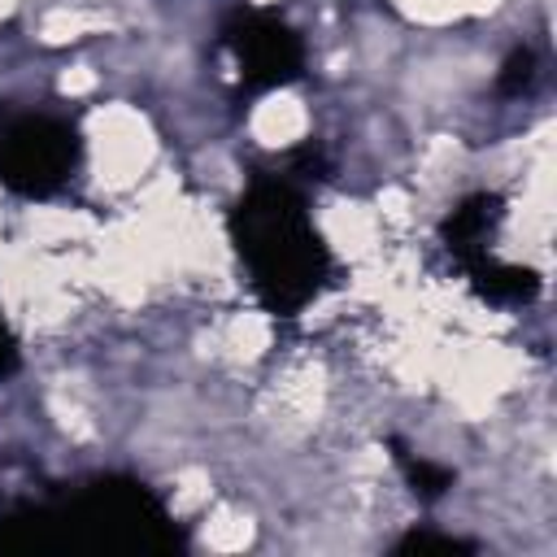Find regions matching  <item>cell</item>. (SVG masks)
<instances>
[{
	"label": "cell",
	"instance_id": "6da1fadb",
	"mask_svg": "<svg viewBox=\"0 0 557 557\" xmlns=\"http://www.w3.org/2000/svg\"><path fill=\"white\" fill-rule=\"evenodd\" d=\"M139 553L165 557L183 548V531L165 500L131 474H96L39 505L0 518V553Z\"/></svg>",
	"mask_w": 557,
	"mask_h": 557
},
{
	"label": "cell",
	"instance_id": "277c9868",
	"mask_svg": "<svg viewBox=\"0 0 557 557\" xmlns=\"http://www.w3.org/2000/svg\"><path fill=\"white\" fill-rule=\"evenodd\" d=\"M218 44L231 57L235 78L248 96L287 87L305 74V39L296 35V26H287L283 17H274L265 9L231 13L218 30Z\"/></svg>",
	"mask_w": 557,
	"mask_h": 557
},
{
	"label": "cell",
	"instance_id": "ba28073f",
	"mask_svg": "<svg viewBox=\"0 0 557 557\" xmlns=\"http://www.w3.org/2000/svg\"><path fill=\"white\" fill-rule=\"evenodd\" d=\"M531 83H535V52L531 48H513L509 61L496 74V91L500 96H522Z\"/></svg>",
	"mask_w": 557,
	"mask_h": 557
},
{
	"label": "cell",
	"instance_id": "5b68a950",
	"mask_svg": "<svg viewBox=\"0 0 557 557\" xmlns=\"http://www.w3.org/2000/svg\"><path fill=\"white\" fill-rule=\"evenodd\" d=\"M500 218H505V205H500L496 191H474V196H466V200L444 218V226H440L444 248L453 252V261L466 265V261L492 252V235H496Z\"/></svg>",
	"mask_w": 557,
	"mask_h": 557
},
{
	"label": "cell",
	"instance_id": "8992f818",
	"mask_svg": "<svg viewBox=\"0 0 557 557\" xmlns=\"http://www.w3.org/2000/svg\"><path fill=\"white\" fill-rule=\"evenodd\" d=\"M461 270H466V278L474 283V292L487 296L492 305H527V300L540 292V274H535V270L509 265V261H500V257H492V252L466 261Z\"/></svg>",
	"mask_w": 557,
	"mask_h": 557
},
{
	"label": "cell",
	"instance_id": "3957f363",
	"mask_svg": "<svg viewBox=\"0 0 557 557\" xmlns=\"http://www.w3.org/2000/svg\"><path fill=\"white\" fill-rule=\"evenodd\" d=\"M83 161V135L57 113H22L0 131V187L22 200L57 196Z\"/></svg>",
	"mask_w": 557,
	"mask_h": 557
},
{
	"label": "cell",
	"instance_id": "9c48e42d",
	"mask_svg": "<svg viewBox=\"0 0 557 557\" xmlns=\"http://www.w3.org/2000/svg\"><path fill=\"white\" fill-rule=\"evenodd\" d=\"M470 544L466 540H457V535H435V531H409L400 544H396V553H466Z\"/></svg>",
	"mask_w": 557,
	"mask_h": 557
},
{
	"label": "cell",
	"instance_id": "52a82bcc",
	"mask_svg": "<svg viewBox=\"0 0 557 557\" xmlns=\"http://www.w3.org/2000/svg\"><path fill=\"white\" fill-rule=\"evenodd\" d=\"M396 457H400V470H405L409 487H413L422 500L444 496V492L453 487V479H457L448 466H435V461H426V457H413V453H396Z\"/></svg>",
	"mask_w": 557,
	"mask_h": 557
},
{
	"label": "cell",
	"instance_id": "30bf717a",
	"mask_svg": "<svg viewBox=\"0 0 557 557\" xmlns=\"http://www.w3.org/2000/svg\"><path fill=\"white\" fill-rule=\"evenodd\" d=\"M13 370H17V339H13L9 322H4V309H0V379H9Z\"/></svg>",
	"mask_w": 557,
	"mask_h": 557
},
{
	"label": "cell",
	"instance_id": "7a4b0ae2",
	"mask_svg": "<svg viewBox=\"0 0 557 557\" xmlns=\"http://www.w3.org/2000/svg\"><path fill=\"white\" fill-rule=\"evenodd\" d=\"M226 239L257 305L274 318L305 313L331 283L335 257L296 183L257 174L226 213Z\"/></svg>",
	"mask_w": 557,
	"mask_h": 557
}]
</instances>
